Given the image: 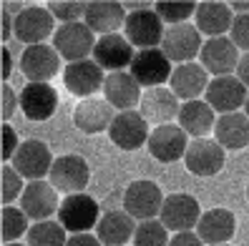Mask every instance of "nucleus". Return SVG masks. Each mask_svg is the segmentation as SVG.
I'll list each match as a JSON object with an SVG mask.
<instances>
[{
    "label": "nucleus",
    "instance_id": "obj_1",
    "mask_svg": "<svg viewBox=\"0 0 249 246\" xmlns=\"http://www.w3.org/2000/svg\"><path fill=\"white\" fill-rule=\"evenodd\" d=\"M53 48L58 50L61 58H66L68 63L86 61L89 55H93L96 33L81 20L78 23H63L53 33Z\"/></svg>",
    "mask_w": 249,
    "mask_h": 246
},
{
    "label": "nucleus",
    "instance_id": "obj_2",
    "mask_svg": "<svg viewBox=\"0 0 249 246\" xmlns=\"http://www.w3.org/2000/svg\"><path fill=\"white\" fill-rule=\"evenodd\" d=\"M58 221L71 234H89L101 221V211H98L96 198H91L89 194L66 196L61 201V209H58Z\"/></svg>",
    "mask_w": 249,
    "mask_h": 246
},
{
    "label": "nucleus",
    "instance_id": "obj_3",
    "mask_svg": "<svg viewBox=\"0 0 249 246\" xmlns=\"http://www.w3.org/2000/svg\"><path fill=\"white\" fill-rule=\"evenodd\" d=\"M48 179L58 194L73 196V194H83V189L89 186L91 171H89V164H86L83 156L68 153V156H58L53 161Z\"/></svg>",
    "mask_w": 249,
    "mask_h": 246
},
{
    "label": "nucleus",
    "instance_id": "obj_4",
    "mask_svg": "<svg viewBox=\"0 0 249 246\" xmlns=\"http://www.w3.org/2000/svg\"><path fill=\"white\" fill-rule=\"evenodd\" d=\"M164 33H166L164 20H161V18L156 16V10H151V8L128 13V18H126V23H124V35H126V40H128L134 48H139V50H149V48L161 46Z\"/></svg>",
    "mask_w": 249,
    "mask_h": 246
},
{
    "label": "nucleus",
    "instance_id": "obj_5",
    "mask_svg": "<svg viewBox=\"0 0 249 246\" xmlns=\"http://www.w3.org/2000/svg\"><path fill=\"white\" fill-rule=\"evenodd\" d=\"M164 198L154 181H131L124 191V211L139 221H151L161 213Z\"/></svg>",
    "mask_w": 249,
    "mask_h": 246
},
{
    "label": "nucleus",
    "instance_id": "obj_6",
    "mask_svg": "<svg viewBox=\"0 0 249 246\" xmlns=\"http://www.w3.org/2000/svg\"><path fill=\"white\" fill-rule=\"evenodd\" d=\"M171 61L161 48L136 50L134 61H131V76L139 81L141 88H161L166 81H171Z\"/></svg>",
    "mask_w": 249,
    "mask_h": 246
},
{
    "label": "nucleus",
    "instance_id": "obj_7",
    "mask_svg": "<svg viewBox=\"0 0 249 246\" xmlns=\"http://www.w3.org/2000/svg\"><path fill=\"white\" fill-rule=\"evenodd\" d=\"M201 33L199 28L192 23H181V25H169L164 40H161V50L166 53L169 61L174 63H194V58L201 53Z\"/></svg>",
    "mask_w": 249,
    "mask_h": 246
},
{
    "label": "nucleus",
    "instance_id": "obj_8",
    "mask_svg": "<svg viewBox=\"0 0 249 246\" xmlns=\"http://www.w3.org/2000/svg\"><path fill=\"white\" fill-rule=\"evenodd\" d=\"M201 219V209H199V201L189 194H171L164 198V206H161L159 213V221L164 224L169 231H192L196 229Z\"/></svg>",
    "mask_w": 249,
    "mask_h": 246
},
{
    "label": "nucleus",
    "instance_id": "obj_9",
    "mask_svg": "<svg viewBox=\"0 0 249 246\" xmlns=\"http://www.w3.org/2000/svg\"><path fill=\"white\" fill-rule=\"evenodd\" d=\"M58 28L53 25V16L48 8L40 5H28L23 13H18L13 20V33L20 43L25 46H40L46 38H51V33H55Z\"/></svg>",
    "mask_w": 249,
    "mask_h": 246
},
{
    "label": "nucleus",
    "instance_id": "obj_10",
    "mask_svg": "<svg viewBox=\"0 0 249 246\" xmlns=\"http://www.w3.org/2000/svg\"><path fill=\"white\" fill-rule=\"evenodd\" d=\"M55 158H51V148L43 141L28 138L20 143L18 153L13 156V168L28 181H43L51 173Z\"/></svg>",
    "mask_w": 249,
    "mask_h": 246
},
{
    "label": "nucleus",
    "instance_id": "obj_11",
    "mask_svg": "<svg viewBox=\"0 0 249 246\" xmlns=\"http://www.w3.org/2000/svg\"><path fill=\"white\" fill-rule=\"evenodd\" d=\"M111 141L121 151H136L143 143H149V123L139 111H121L116 113V118L108 128Z\"/></svg>",
    "mask_w": 249,
    "mask_h": 246
},
{
    "label": "nucleus",
    "instance_id": "obj_12",
    "mask_svg": "<svg viewBox=\"0 0 249 246\" xmlns=\"http://www.w3.org/2000/svg\"><path fill=\"white\" fill-rule=\"evenodd\" d=\"M239 48L231 43V38L222 35V38H209L207 43L201 46L199 53V61L204 66L207 73H212L214 78H222V76H231V70H237L239 66Z\"/></svg>",
    "mask_w": 249,
    "mask_h": 246
},
{
    "label": "nucleus",
    "instance_id": "obj_13",
    "mask_svg": "<svg viewBox=\"0 0 249 246\" xmlns=\"http://www.w3.org/2000/svg\"><path fill=\"white\" fill-rule=\"evenodd\" d=\"M149 151L156 161L161 164H174L179 158L186 156L189 148V136L179 123H169V126H156L151 136H149Z\"/></svg>",
    "mask_w": 249,
    "mask_h": 246
},
{
    "label": "nucleus",
    "instance_id": "obj_14",
    "mask_svg": "<svg viewBox=\"0 0 249 246\" xmlns=\"http://www.w3.org/2000/svg\"><path fill=\"white\" fill-rule=\"evenodd\" d=\"M20 70L28 83H48L61 70V55L55 48L40 43V46H25L20 55Z\"/></svg>",
    "mask_w": 249,
    "mask_h": 246
},
{
    "label": "nucleus",
    "instance_id": "obj_15",
    "mask_svg": "<svg viewBox=\"0 0 249 246\" xmlns=\"http://www.w3.org/2000/svg\"><path fill=\"white\" fill-rule=\"evenodd\" d=\"M204 96H207V103L214 108V113L219 111L222 115H227V113H237L247 103L249 88L237 76H222L209 81V88Z\"/></svg>",
    "mask_w": 249,
    "mask_h": 246
},
{
    "label": "nucleus",
    "instance_id": "obj_16",
    "mask_svg": "<svg viewBox=\"0 0 249 246\" xmlns=\"http://www.w3.org/2000/svg\"><path fill=\"white\" fill-rule=\"evenodd\" d=\"M20 209L31 221H51V216L58 213L61 201L58 191L51 186V181H28L25 191L20 196Z\"/></svg>",
    "mask_w": 249,
    "mask_h": 246
},
{
    "label": "nucleus",
    "instance_id": "obj_17",
    "mask_svg": "<svg viewBox=\"0 0 249 246\" xmlns=\"http://www.w3.org/2000/svg\"><path fill=\"white\" fill-rule=\"evenodd\" d=\"M179 111H181L179 98L174 96L171 88H164V85L143 91L139 103V113L146 118V123H154V126L174 123V118H179Z\"/></svg>",
    "mask_w": 249,
    "mask_h": 246
},
{
    "label": "nucleus",
    "instance_id": "obj_18",
    "mask_svg": "<svg viewBox=\"0 0 249 246\" xmlns=\"http://www.w3.org/2000/svg\"><path fill=\"white\" fill-rule=\"evenodd\" d=\"M63 83L66 88L73 96H81V98H93L96 91H104V68H101L93 58H86V61L78 63H68L63 70Z\"/></svg>",
    "mask_w": 249,
    "mask_h": 246
},
{
    "label": "nucleus",
    "instance_id": "obj_19",
    "mask_svg": "<svg viewBox=\"0 0 249 246\" xmlns=\"http://www.w3.org/2000/svg\"><path fill=\"white\" fill-rule=\"evenodd\" d=\"M134 46L126 40V35L113 33V35H101L96 40L93 48V61L104 68L111 70V73H119L124 68H131V61H134Z\"/></svg>",
    "mask_w": 249,
    "mask_h": 246
},
{
    "label": "nucleus",
    "instance_id": "obj_20",
    "mask_svg": "<svg viewBox=\"0 0 249 246\" xmlns=\"http://www.w3.org/2000/svg\"><path fill=\"white\" fill-rule=\"evenodd\" d=\"M184 161L194 176H214L224 166V148L214 138H194L186 148Z\"/></svg>",
    "mask_w": 249,
    "mask_h": 246
},
{
    "label": "nucleus",
    "instance_id": "obj_21",
    "mask_svg": "<svg viewBox=\"0 0 249 246\" xmlns=\"http://www.w3.org/2000/svg\"><path fill=\"white\" fill-rule=\"evenodd\" d=\"M18 100L28 121H48L58 108V93L51 83H28Z\"/></svg>",
    "mask_w": 249,
    "mask_h": 246
},
{
    "label": "nucleus",
    "instance_id": "obj_22",
    "mask_svg": "<svg viewBox=\"0 0 249 246\" xmlns=\"http://www.w3.org/2000/svg\"><path fill=\"white\" fill-rule=\"evenodd\" d=\"M113 106L106 98H83L76 106V113H73V123H76L83 133H104L111 128L113 123Z\"/></svg>",
    "mask_w": 249,
    "mask_h": 246
},
{
    "label": "nucleus",
    "instance_id": "obj_23",
    "mask_svg": "<svg viewBox=\"0 0 249 246\" xmlns=\"http://www.w3.org/2000/svg\"><path fill=\"white\" fill-rule=\"evenodd\" d=\"M141 85L139 81L126 73V70H119V73H108L106 83H104V98L116 108V111H134V106L141 103Z\"/></svg>",
    "mask_w": 249,
    "mask_h": 246
},
{
    "label": "nucleus",
    "instance_id": "obj_24",
    "mask_svg": "<svg viewBox=\"0 0 249 246\" xmlns=\"http://www.w3.org/2000/svg\"><path fill=\"white\" fill-rule=\"evenodd\" d=\"M86 25L91 28L93 33L101 35H113L119 28H124L126 23V5L116 3V0H93V3L86 5Z\"/></svg>",
    "mask_w": 249,
    "mask_h": 246
},
{
    "label": "nucleus",
    "instance_id": "obj_25",
    "mask_svg": "<svg viewBox=\"0 0 249 246\" xmlns=\"http://www.w3.org/2000/svg\"><path fill=\"white\" fill-rule=\"evenodd\" d=\"M234 229H237V219L229 209H212L201 213L196 224V236L207 246H222L234 236Z\"/></svg>",
    "mask_w": 249,
    "mask_h": 246
},
{
    "label": "nucleus",
    "instance_id": "obj_26",
    "mask_svg": "<svg viewBox=\"0 0 249 246\" xmlns=\"http://www.w3.org/2000/svg\"><path fill=\"white\" fill-rule=\"evenodd\" d=\"M209 88V73L204 70L201 63H181L171 73V91L177 98L186 100H199L201 93Z\"/></svg>",
    "mask_w": 249,
    "mask_h": 246
},
{
    "label": "nucleus",
    "instance_id": "obj_27",
    "mask_svg": "<svg viewBox=\"0 0 249 246\" xmlns=\"http://www.w3.org/2000/svg\"><path fill=\"white\" fill-rule=\"evenodd\" d=\"M214 141L224 151H242L249 146V118L247 113H227L219 115L214 126Z\"/></svg>",
    "mask_w": 249,
    "mask_h": 246
},
{
    "label": "nucleus",
    "instance_id": "obj_28",
    "mask_svg": "<svg viewBox=\"0 0 249 246\" xmlns=\"http://www.w3.org/2000/svg\"><path fill=\"white\" fill-rule=\"evenodd\" d=\"M136 219L126 211H108L101 216L96 226V236L104 246H126L136 234Z\"/></svg>",
    "mask_w": 249,
    "mask_h": 246
},
{
    "label": "nucleus",
    "instance_id": "obj_29",
    "mask_svg": "<svg viewBox=\"0 0 249 246\" xmlns=\"http://www.w3.org/2000/svg\"><path fill=\"white\" fill-rule=\"evenodd\" d=\"M196 28L199 33L209 38H222L227 31H231V8L227 3H216V0H204L196 5Z\"/></svg>",
    "mask_w": 249,
    "mask_h": 246
},
{
    "label": "nucleus",
    "instance_id": "obj_30",
    "mask_svg": "<svg viewBox=\"0 0 249 246\" xmlns=\"http://www.w3.org/2000/svg\"><path fill=\"white\" fill-rule=\"evenodd\" d=\"M177 121L186 131V136L204 138L216 126V115H214V108L207 100H186V103H181Z\"/></svg>",
    "mask_w": 249,
    "mask_h": 246
},
{
    "label": "nucleus",
    "instance_id": "obj_31",
    "mask_svg": "<svg viewBox=\"0 0 249 246\" xmlns=\"http://www.w3.org/2000/svg\"><path fill=\"white\" fill-rule=\"evenodd\" d=\"M68 236L61 221H38L28 229V246H66Z\"/></svg>",
    "mask_w": 249,
    "mask_h": 246
},
{
    "label": "nucleus",
    "instance_id": "obj_32",
    "mask_svg": "<svg viewBox=\"0 0 249 246\" xmlns=\"http://www.w3.org/2000/svg\"><path fill=\"white\" fill-rule=\"evenodd\" d=\"M196 5L199 3H192V0H159V3H154V10L164 23L181 25L192 16H196Z\"/></svg>",
    "mask_w": 249,
    "mask_h": 246
},
{
    "label": "nucleus",
    "instance_id": "obj_33",
    "mask_svg": "<svg viewBox=\"0 0 249 246\" xmlns=\"http://www.w3.org/2000/svg\"><path fill=\"white\" fill-rule=\"evenodd\" d=\"M0 234L5 244H16L23 234H28V216L23 209L16 206H3L0 213Z\"/></svg>",
    "mask_w": 249,
    "mask_h": 246
},
{
    "label": "nucleus",
    "instance_id": "obj_34",
    "mask_svg": "<svg viewBox=\"0 0 249 246\" xmlns=\"http://www.w3.org/2000/svg\"><path fill=\"white\" fill-rule=\"evenodd\" d=\"M169 229L159 219L141 221L134 234V246H169Z\"/></svg>",
    "mask_w": 249,
    "mask_h": 246
},
{
    "label": "nucleus",
    "instance_id": "obj_35",
    "mask_svg": "<svg viewBox=\"0 0 249 246\" xmlns=\"http://www.w3.org/2000/svg\"><path fill=\"white\" fill-rule=\"evenodd\" d=\"M23 191H25L23 176L13 166L5 164L0 168V198H3V206H13V201L20 198Z\"/></svg>",
    "mask_w": 249,
    "mask_h": 246
},
{
    "label": "nucleus",
    "instance_id": "obj_36",
    "mask_svg": "<svg viewBox=\"0 0 249 246\" xmlns=\"http://www.w3.org/2000/svg\"><path fill=\"white\" fill-rule=\"evenodd\" d=\"M86 5L89 3H78V0H53L48 10L53 18L63 20V23H78V18L86 16Z\"/></svg>",
    "mask_w": 249,
    "mask_h": 246
},
{
    "label": "nucleus",
    "instance_id": "obj_37",
    "mask_svg": "<svg viewBox=\"0 0 249 246\" xmlns=\"http://www.w3.org/2000/svg\"><path fill=\"white\" fill-rule=\"evenodd\" d=\"M231 43L237 46L239 50L249 53V13H244V16H237L231 23Z\"/></svg>",
    "mask_w": 249,
    "mask_h": 246
},
{
    "label": "nucleus",
    "instance_id": "obj_38",
    "mask_svg": "<svg viewBox=\"0 0 249 246\" xmlns=\"http://www.w3.org/2000/svg\"><path fill=\"white\" fill-rule=\"evenodd\" d=\"M0 96H3V103H0V115H3V123L10 121V115L16 113V106H20L18 96L13 93V88L8 83H3V88H0Z\"/></svg>",
    "mask_w": 249,
    "mask_h": 246
},
{
    "label": "nucleus",
    "instance_id": "obj_39",
    "mask_svg": "<svg viewBox=\"0 0 249 246\" xmlns=\"http://www.w3.org/2000/svg\"><path fill=\"white\" fill-rule=\"evenodd\" d=\"M0 131H3V151H0V156H3V161L8 164L10 158L18 153L20 143H18V136H16V131H13V128H10L8 123H3V128H0Z\"/></svg>",
    "mask_w": 249,
    "mask_h": 246
},
{
    "label": "nucleus",
    "instance_id": "obj_40",
    "mask_svg": "<svg viewBox=\"0 0 249 246\" xmlns=\"http://www.w3.org/2000/svg\"><path fill=\"white\" fill-rule=\"evenodd\" d=\"M169 246H204V241L196 236V231H181V234H174Z\"/></svg>",
    "mask_w": 249,
    "mask_h": 246
},
{
    "label": "nucleus",
    "instance_id": "obj_41",
    "mask_svg": "<svg viewBox=\"0 0 249 246\" xmlns=\"http://www.w3.org/2000/svg\"><path fill=\"white\" fill-rule=\"evenodd\" d=\"M66 246H104L93 234H71Z\"/></svg>",
    "mask_w": 249,
    "mask_h": 246
},
{
    "label": "nucleus",
    "instance_id": "obj_42",
    "mask_svg": "<svg viewBox=\"0 0 249 246\" xmlns=\"http://www.w3.org/2000/svg\"><path fill=\"white\" fill-rule=\"evenodd\" d=\"M237 78L249 88V53H244L239 58V66H237Z\"/></svg>",
    "mask_w": 249,
    "mask_h": 246
},
{
    "label": "nucleus",
    "instance_id": "obj_43",
    "mask_svg": "<svg viewBox=\"0 0 249 246\" xmlns=\"http://www.w3.org/2000/svg\"><path fill=\"white\" fill-rule=\"evenodd\" d=\"M3 50V70H0V76H3V81L10 78V70H13V61H10V50L8 48H0Z\"/></svg>",
    "mask_w": 249,
    "mask_h": 246
},
{
    "label": "nucleus",
    "instance_id": "obj_44",
    "mask_svg": "<svg viewBox=\"0 0 249 246\" xmlns=\"http://www.w3.org/2000/svg\"><path fill=\"white\" fill-rule=\"evenodd\" d=\"M25 8H28V5H23V3H3V10H5V13H16V10L23 13Z\"/></svg>",
    "mask_w": 249,
    "mask_h": 246
},
{
    "label": "nucleus",
    "instance_id": "obj_45",
    "mask_svg": "<svg viewBox=\"0 0 249 246\" xmlns=\"http://www.w3.org/2000/svg\"><path fill=\"white\" fill-rule=\"evenodd\" d=\"M8 35H10V20H8V13L3 10V33H0V38L8 40Z\"/></svg>",
    "mask_w": 249,
    "mask_h": 246
},
{
    "label": "nucleus",
    "instance_id": "obj_46",
    "mask_svg": "<svg viewBox=\"0 0 249 246\" xmlns=\"http://www.w3.org/2000/svg\"><path fill=\"white\" fill-rule=\"evenodd\" d=\"M229 8L231 10H239V16H244V13H249V0H247V3H237V0H234Z\"/></svg>",
    "mask_w": 249,
    "mask_h": 246
},
{
    "label": "nucleus",
    "instance_id": "obj_47",
    "mask_svg": "<svg viewBox=\"0 0 249 246\" xmlns=\"http://www.w3.org/2000/svg\"><path fill=\"white\" fill-rule=\"evenodd\" d=\"M244 113H247V118H249V96H247V103H244Z\"/></svg>",
    "mask_w": 249,
    "mask_h": 246
},
{
    "label": "nucleus",
    "instance_id": "obj_48",
    "mask_svg": "<svg viewBox=\"0 0 249 246\" xmlns=\"http://www.w3.org/2000/svg\"><path fill=\"white\" fill-rule=\"evenodd\" d=\"M5 246H23V244H5Z\"/></svg>",
    "mask_w": 249,
    "mask_h": 246
},
{
    "label": "nucleus",
    "instance_id": "obj_49",
    "mask_svg": "<svg viewBox=\"0 0 249 246\" xmlns=\"http://www.w3.org/2000/svg\"><path fill=\"white\" fill-rule=\"evenodd\" d=\"M247 198H249V186H247Z\"/></svg>",
    "mask_w": 249,
    "mask_h": 246
},
{
    "label": "nucleus",
    "instance_id": "obj_50",
    "mask_svg": "<svg viewBox=\"0 0 249 246\" xmlns=\"http://www.w3.org/2000/svg\"><path fill=\"white\" fill-rule=\"evenodd\" d=\"M222 246H229V244H222Z\"/></svg>",
    "mask_w": 249,
    "mask_h": 246
}]
</instances>
